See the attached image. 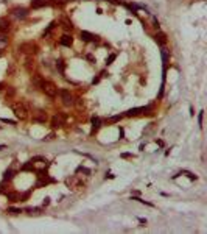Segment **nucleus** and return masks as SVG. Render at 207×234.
<instances>
[{
  "instance_id": "obj_1",
  "label": "nucleus",
  "mask_w": 207,
  "mask_h": 234,
  "mask_svg": "<svg viewBox=\"0 0 207 234\" xmlns=\"http://www.w3.org/2000/svg\"><path fill=\"white\" fill-rule=\"evenodd\" d=\"M41 89H42V92H44L47 97H50V99H55V97L58 95V86H56L53 81H45V80H44Z\"/></svg>"
},
{
  "instance_id": "obj_2",
  "label": "nucleus",
  "mask_w": 207,
  "mask_h": 234,
  "mask_svg": "<svg viewBox=\"0 0 207 234\" xmlns=\"http://www.w3.org/2000/svg\"><path fill=\"white\" fill-rule=\"evenodd\" d=\"M58 92H59L61 100H62V103H64L66 106H73V105H75V97L70 94L69 89H59Z\"/></svg>"
},
{
  "instance_id": "obj_3",
  "label": "nucleus",
  "mask_w": 207,
  "mask_h": 234,
  "mask_svg": "<svg viewBox=\"0 0 207 234\" xmlns=\"http://www.w3.org/2000/svg\"><path fill=\"white\" fill-rule=\"evenodd\" d=\"M13 111H14V114H16L17 119H25L27 112H28L25 103H17V105H14V106H13Z\"/></svg>"
},
{
  "instance_id": "obj_4",
  "label": "nucleus",
  "mask_w": 207,
  "mask_h": 234,
  "mask_svg": "<svg viewBox=\"0 0 207 234\" xmlns=\"http://www.w3.org/2000/svg\"><path fill=\"white\" fill-rule=\"evenodd\" d=\"M80 36H81V41H84V42H95V41H98L97 34H93L90 31H86V30H83L80 33Z\"/></svg>"
},
{
  "instance_id": "obj_5",
  "label": "nucleus",
  "mask_w": 207,
  "mask_h": 234,
  "mask_svg": "<svg viewBox=\"0 0 207 234\" xmlns=\"http://www.w3.org/2000/svg\"><path fill=\"white\" fill-rule=\"evenodd\" d=\"M153 106H140V108H131V109H128L126 111V114L125 115H128V117H131V115H139V114H142V112H146V111H149Z\"/></svg>"
},
{
  "instance_id": "obj_6",
  "label": "nucleus",
  "mask_w": 207,
  "mask_h": 234,
  "mask_svg": "<svg viewBox=\"0 0 207 234\" xmlns=\"http://www.w3.org/2000/svg\"><path fill=\"white\" fill-rule=\"evenodd\" d=\"M59 44H61L62 47H72V44H73V37H72L70 34H62V36H61V39H59Z\"/></svg>"
},
{
  "instance_id": "obj_7",
  "label": "nucleus",
  "mask_w": 207,
  "mask_h": 234,
  "mask_svg": "<svg viewBox=\"0 0 207 234\" xmlns=\"http://www.w3.org/2000/svg\"><path fill=\"white\" fill-rule=\"evenodd\" d=\"M33 120H34V122H39V123H45V120H47V112H45V111H37V112L33 115Z\"/></svg>"
},
{
  "instance_id": "obj_8",
  "label": "nucleus",
  "mask_w": 207,
  "mask_h": 234,
  "mask_svg": "<svg viewBox=\"0 0 207 234\" xmlns=\"http://www.w3.org/2000/svg\"><path fill=\"white\" fill-rule=\"evenodd\" d=\"M9 28H11V22L6 17H2L0 19V33H6L9 31Z\"/></svg>"
},
{
  "instance_id": "obj_9",
  "label": "nucleus",
  "mask_w": 207,
  "mask_h": 234,
  "mask_svg": "<svg viewBox=\"0 0 207 234\" xmlns=\"http://www.w3.org/2000/svg\"><path fill=\"white\" fill-rule=\"evenodd\" d=\"M100 126H101V119H100V117H97V115L92 117V131H90V134H95Z\"/></svg>"
},
{
  "instance_id": "obj_10",
  "label": "nucleus",
  "mask_w": 207,
  "mask_h": 234,
  "mask_svg": "<svg viewBox=\"0 0 207 234\" xmlns=\"http://www.w3.org/2000/svg\"><path fill=\"white\" fill-rule=\"evenodd\" d=\"M154 41H156L159 45H162V47H164V45L167 44V34H165V33H160V31H159V33H156V34H154Z\"/></svg>"
},
{
  "instance_id": "obj_11",
  "label": "nucleus",
  "mask_w": 207,
  "mask_h": 234,
  "mask_svg": "<svg viewBox=\"0 0 207 234\" xmlns=\"http://www.w3.org/2000/svg\"><path fill=\"white\" fill-rule=\"evenodd\" d=\"M42 83H44V78H42L41 75H37V73H36V75H33V76H31V84H33L34 87H41V86H42Z\"/></svg>"
},
{
  "instance_id": "obj_12",
  "label": "nucleus",
  "mask_w": 207,
  "mask_h": 234,
  "mask_svg": "<svg viewBox=\"0 0 207 234\" xmlns=\"http://www.w3.org/2000/svg\"><path fill=\"white\" fill-rule=\"evenodd\" d=\"M13 13H14V16L19 17V19H24V17H27V14H28V11H27L25 8H16Z\"/></svg>"
},
{
  "instance_id": "obj_13",
  "label": "nucleus",
  "mask_w": 207,
  "mask_h": 234,
  "mask_svg": "<svg viewBox=\"0 0 207 234\" xmlns=\"http://www.w3.org/2000/svg\"><path fill=\"white\" fill-rule=\"evenodd\" d=\"M61 24H62V28L66 30V31H72L73 30V24H72V21H69V19H61Z\"/></svg>"
},
{
  "instance_id": "obj_14",
  "label": "nucleus",
  "mask_w": 207,
  "mask_h": 234,
  "mask_svg": "<svg viewBox=\"0 0 207 234\" xmlns=\"http://www.w3.org/2000/svg\"><path fill=\"white\" fill-rule=\"evenodd\" d=\"M45 5H48L47 0H31V6L33 8H42Z\"/></svg>"
},
{
  "instance_id": "obj_15",
  "label": "nucleus",
  "mask_w": 207,
  "mask_h": 234,
  "mask_svg": "<svg viewBox=\"0 0 207 234\" xmlns=\"http://www.w3.org/2000/svg\"><path fill=\"white\" fill-rule=\"evenodd\" d=\"M131 200H136V201H139V203H142V204H146V206H149V208H154V204H153V203L142 200L140 197H137V195H131Z\"/></svg>"
},
{
  "instance_id": "obj_16",
  "label": "nucleus",
  "mask_w": 207,
  "mask_h": 234,
  "mask_svg": "<svg viewBox=\"0 0 207 234\" xmlns=\"http://www.w3.org/2000/svg\"><path fill=\"white\" fill-rule=\"evenodd\" d=\"M19 197H20V195H17L16 192H6V198L9 201H19Z\"/></svg>"
},
{
  "instance_id": "obj_17",
  "label": "nucleus",
  "mask_w": 207,
  "mask_h": 234,
  "mask_svg": "<svg viewBox=\"0 0 207 234\" xmlns=\"http://www.w3.org/2000/svg\"><path fill=\"white\" fill-rule=\"evenodd\" d=\"M6 45H8V37L2 33V34H0V50H3Z\"/></svg>"
},
{
  "instance_id": "obj_18",
  "label": "nucleus",
  "mask_w": 207,
  "mask_h": 234,
  "mask_svg": "<svg viewBox=\"0 0 207 234\" xmlns=\"http://www.w3.org/2000/svg\"><path fill=\"white\" fill-rule=\"evenodd\" d=\"M55 27H56V21H51V22L48 24V27H47V28L44 30V33H42V36L45 37V36H47V34H48V33H50V31H51V30H53Z\"/></svg>"
},
{
  "instance_id": "obj_19",
  "label": "nucleus",
  "mask_w": 207,
  "mask_h": 234,
  "mask_svg": "<svg viewBox=\"0 0 207 234\" xmlns=\"http://www.w3.org/2000/svg\"><path fill=\"white\" fill-rule=\"evenodd\" d=\"M179 175H187V177H189L192 181H196V180H198V177H196V175H195V173H192V172H189V170H182Z\"/></svg>"
},
{
  "instance_id": "obj_20",
  "label": "nucleus",
  "mask_w": 207,
  "mask_h": 234,
  "mask_svg": "<svg viewBox=\"0 0 207 234\" xmlns=\"http://www.w3.org/2000/svg\"><path fill=\"white\" fill-rule=\"evenodd\" d=\"M160 53H162V63H164V66H167V64H168V50H167V48H162Z\"/></svg>"
},
{
  "instance_id": "obj_21",
  "label": "nucleus",
  "mask_w": 207,
  "mask_h": 234,
  "mask_svg": "<svg viewBox=\"0 0 207 234\" xmlns=\"http://www.w3.org/2000/svg\"><path fill=\"white\" fill-rule=\"evenodd\" d=\"M14 177V170H11V169H8V170H5L3 172V180L6 181V180H11Z\"/></svg>"
},
{
  "instance_id": "obj_22",
  "label": "nucleus",
  "mask_w": 207,
  "mask_h": 234,
  "mask_svg": "<svg viewBox=\"0 0 207 234\" xmlns=\"http://www.w3.org/2000/svg\"><path fill=\"white\" fill-rule=\"evenodd\" d=\"M56 69H58L61 73H64V69H66V64H64V61L62 60H58L56 61Z\"/></svg>"
},
{
  "instance_id": "obj_23",
  "label": "nucleus",
  "mask_w": 207,
  "mask_h": 234,
  "mask_svg": "<svg viewBox=\"0 0 207 234\" xmlns=\"http://www.w3.org/2000/svg\"><path fill=\"white\" fill-rule=\"evenodd\" d=\"M27 212L30 214V216H33V214H34V216H37V214H41V208H28Z\"/></svg>"
},
{
  "instance_id": "obj_24",
  "label": "nucleus",
  "mask_w": 207,
  "mask_h": 234,
  "mask_svg": "<svg viewBox=\"0 0 207 234\" xmlns=\"http://www.w3.org/2000/svg\"><path fill=\"white\" fill-rule=\"evenodd\" d=\"M77 173H86V175H90L92 172H90V169H87V167H83V165H80V167L77 169Z\"/></svg>"
},
{
  "instance_id": "obj_25",
  "label": "nucleus",
  "mask_w": 207,
  "mask_h": 234,
  "mask_svg": "<svg viewBox=\"0 0 207 234\" xmlns=\"http://www.w3.org/2000/svg\"><path fill=\"white\" fill-rule=\"evenodd\" d=\"M115 58H117V55H115V53H111V55L106 58V64H107V66H109V64H112V63L115 61Z\"/></svg>"
},
{
  "instance_id": "obj_26",
  "label": "nucleus",
  "mask_w": 207,
  "mask_h": 234,
  "mask_svg": "<svg viewBox=\"0 0 207 234\" xmlns=\"http://www.w3.org/2000/svg\"><path fill=\"white\" fill-rule=\"evenodd\" d=\"M6 212H8V214H13V216H17V214H20L22 211L19 209V208H8Z\"/></svg>"
},
{
  "instance_id": "obj_27",
  "label": "nucleus",
  "mask_w": 207,
  "mask_h": 234,
  "mask_svg": "<svg viewBox=\"0 0 207 234\" xmlns=\"http://www.w3.org/2000/svg\"><path fill=\"white\" fill-rule=\"evenodd\" d=\"M202 119H204V111H199V114H198V125H199V128L202 126Z\"/></svg>"
},
{
  "instance_id": "obj_28",
  "label": "nucleus",
  "mask_w": 207,
  "mask_h": 234,
  "mask_svg": "<svg viewBox=\"0 0 207 234\" xmlns=\"http://www.w3.org/2000/svg\"><path fill=\"white\" fill-rule=\"evenodd\" d=\"M22 170H33V162L28 161L27 164H24V165H22Z\"/></svg>"
},
{
  "instance_id": "obj_29",
  "label": "nucleus",
  "mask_w": 207,
  "mask_h": 234,
  "mask_svg": "<svg viewBox=\"0 0 207 234\" xmlns=\"http://www.w3.org/2000/svg\"><path fill=\"white\" fill-rule=\"evenodd\" d=\"M0 120L3 123H8V125H16V120H11V119H5V117H0Z\"/></svg>"
},
{
  "instance_id": "obj_30",
  "label": "nucleus",
  "mask_w": 207,
  "mask_h": 234,
  "mask_svg": "<svg viewBox=\"0 0 207 234\" xmlns=\"http://www.w3.org/2000/svg\"><path fill=\"white\" fill-rule=\"evenodd\" d=\"M122 117L123 115H114V117H111V119H109V122H118V120H122Z\"/></svg>"
},
{
  "instance_id": "obj_31",
  "label": "nucleus",
  "mask_w": 207,
  "mask_h": 234,
  "mask_svg": "<svg viewBox=\"0 0 207 234\" xmlns=\"http://www.w3.org/2000/svg\"><path fill=\"white\" fill-rule=\"evenodd\" d=\"M120 158H123V159H129V158H133V154H131V153H122V154H120Z\"/></svg>"
},
{
  "instance_id": "obj_32",
  "label": "nucleus",
  "mask_w": 207,
  "mask_h": 234,
  "mask_svg": "<svg viewBox=\"0 0 207 234\" xmlns=\"http://www.w3.org/2000/svg\"><path fill=\"white\" fill-rule=\"evenodd\" d=\"M118 136H120V139L125 138V130H123V126H118Z\"/></svg>"
},
{
  "instance_id": "obj_33",
  "label": "nucleus",
  "mask_w": 207,
  "mask_h": 234,
  "mask_svg": "<svg viewBox=\"0 0 207 234\" xmlns=\"http://www.w3.org/2000/svg\"><path fill=\"white\" fill-rule=\"evenodd\" d=\"M153 25H154V27H156L157 30H159V27H160V25H159V21H157V19H156V17L153 19Z\"/></svg>"
},
{
  "instance_id": "obj_34",
  "label": "nucleus",
  "mask_w": 207,
  "mask_h": 234,
  "mask_svg": "<svg viewBox=\"0 0 207 234\" xmlns=\"http://www.w3.org/2000/svg\"><path fill=\"white\" fill-rule=\"evenodd\" d=\"M53 138H55V133H50V134L47 136V138H45V141H51Z\"/></svg>"
},
{
  "instance_id": "obj_35",
  "label": "nucleus",
  "mask_w": 207,
  "mask_h": 234,
  "mask_svg": "<svg viewBox=\"0 0 207 234\" xmlns=\"http://www.w3.org/2000/svg\"><path fill=\"white\" fill-rule=\"evenodd\" d=\"M106 178H109V180H114V178H115V175H112V173H106Z\"/></svg>"
},
{
  "instance_id": "obj_36",
  "label": "nucleus",
  "mask_w": 207,
  "mask_h": 234,
  "mask_svg": "<svg viewBox=\"0 0 207 234\" xmlns=\"http://www.w3.org/2000/svg\"><path fill=\"white\" fill-rule=\"evenodd\" d=\"M50 204V198L48 197H45V200H44V206H48Z\"/></svg>"
},
{
  "instance_id": "obj_37",
  "label": "nucleus",
  "mask_w": 207,
  "mask_h": 234,
  "mask_svg": "<svg viewBox=\"0 0 207 234\" xmlns=\"http://www.w3.org/2000/svg\"><path fill=\"white\" fill-rule=\"evenodd\" d=\"M190 115H192V117L195 115V111H193V108H192V106H190Z\"/></svg>"
},
{
  "instance_id": "obj_38",
  "label": "nucleus",
  "mask_w": 207,
  "mask_h": 234,
  "mask_svg": "<svg viewBox=\"0 0 207 234\" xmlns=\"http://www.w3.org/2000/svg\"><path fill=\"white\" fill-rule=\"evenodd\" d=\"M139 222H140V223H145V225H146V219H139Z\"/></svg>"
},
{
  "instance_id": "obj_39",
  "label": "nucleus",
  "mask_w": 207,
  "mask_h": 234,
  "mask_svg": "<svg viewBox=\"0 0 207 234\" xmlns=\"http://www.w3.org/2000/svg\"><path fill=\"white\" fill-rule=\"evenodd\" d=\"M6 148V145H3V144H0V151H2V150H5Z\"/></svg>"
},
{
  "instance_id": "obj_40",
  "label": "nucleus",
  "mask_w": 207,
  "mask_h": 234,
  "mask_svg": "<svg viewBox=\"0 0 207 234\" xmlns=\"http://www.w3.org/2000/svg\"><path fill=\"white\" fill-rule=\"evenodd\" d=\"M2 86H3V83H0V89H2Z\"/></svg>"
}]
</instances>
